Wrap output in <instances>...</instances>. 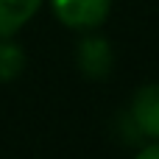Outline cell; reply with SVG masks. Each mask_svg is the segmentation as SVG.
Segmentation results:
<instances>
[{
  "label": "cell",
  "mask_w": 159,
  "mask_h": 159,
  "mask_svg": "<svg viewBox=\"0 0 159 159\" xmlns=\"http://www.w3.org/2000/svg\"><path fill=\"white\" fill-rule=\"evenodd\" d=\"M50 8L61 25L75 31H92L109 17L112 0H50Z\"/></svg>",
  "instance_id": "cell-1"
},
{
  "label": "cell",
  "mask_w": 159,
  "mask_h": 159,
  "mask_svg": "<svg viewBox=\"0 0 159 159\" xmlns=\"http://www.w3.org/2000/svg\"><path fill=\"white\" fill-rule=\"evenodd\" d=\"M131 123L143 137L159 140V84H145L131 101Z\"/></svg>",
  "instance_id": "cell-2"
},
{
  "label": "cell",
  "mask_w": 159,
  "mask_h": 159,
  "mask_svg": "<svg viewBox=\"0 0 159 159\" xmlns=\"http://www.w3.org/2000/svg\"><path fill=\"white\" fill-rule=\"evenodd\" d=\"M78 67L87 78H103L112 70V48L103 36H87L78 45Z\"/></svg>",
  "instance_id": "cell-3"
},
{
  "label": "cell",
  "mask_w": 159,
  "mask_h": 159,
  "mask_svg": "<svg viewBox=\"0 0 159 159\" xmlns=\"http://www.w3.org/2000/svg\"><path fill=\"white\" fill-rule=\"evenodd\" d=\"M42 0H0V36H14L36 11Z\"/></svg>",
  "instance_id": "cell-4"
},
{
  "label": "cell",
  "mask_w": 159,
  "mask_h": 159,
  "mask_svg": "<svg viewBox=\"0 0 159 159\" xmlns=\"http://www.w3.org/2000/svg\"><path fill=\"white\" fill-rule=\"evenodd\" d=\"M25 70V50L22 45L0 36V81H14Z\"/></svg>",
  "instance_id": "cell-5"
},
{
  "label": "cell",
  "mask_w": 159,
  "mask_h": 159,
  "mask_svg": "<svg viewBox=\"0 0 159 159\" xmlns=\"http://www.w3.org/2000/svg\"><path fill=\"white\" fill-rule=\"evenodd\" d=\"M137 157H140V159H159V140H154V145L143 148V151H140Z\"/></svg>",
  "instance_id": "cell-6"
}]
</instances>
